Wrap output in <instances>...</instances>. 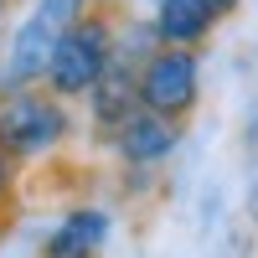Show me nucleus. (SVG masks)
Returning a JSON list of instances; mask_svg holds the SVG:
<instances>
[{
  "instance_id": "f257e3e1",
  "label": "nucleus",
  "mask_w": 258,
  "mask_h": 258,
  "mask_svg": "<svg viewBox=\"0 0 258 258\" xmlns=\"http://www.w3.org/2000/svg\"><path fill=\"white\" fill-rule=\"evenodd\" d=\"M114 47H119V36H114V11L88 0V6H83V16L73 21L68 31H62V41L52 47L47 88H52L57 98H78V93H88L93 83L109 73Z\"/></svg>"
},
{
  "instance_id": "f03ea898",
  "label": "nucleus",
  "mask_w": 258,
  "mask_h": 258,
  "mask_svg": "<svg viewBox=\"0 0 258 258\" xmlns=\"http://www.w3.org/2000/svg\"><path fill=\"white\" fill-rule=\"evenodd\" d=\"M88 0H36V11L26 16V26L11 36L6 52V88H31L36 78H47L52 47L62 41V31L83 16Z\"/></svg>"
},
{
  "instance_id": "7ed1b4c3",
  "label": "nucleus",
  "mask_w": 258,
  "mask_h": 258,
  "mask_svg": "<svg viewBox=\"0 0 258 258\" xmlns=\"http://www.w3.org/2000/svg\"><path fill=\"white\" fill-rule=\"evenodd\" d=\"M68 135V109L62 98L47 88V93H31V88H16L6 103H0V150L16 160H31L41 150L62 145Z\"/></svg>"
},
{
  "instance_id": "20e7f679",
  "label": "nucleus",
  "mask_w": 258,
  "mask_h": 258,
  "mask_svg": "<svg viewBox=\"0 0 258 258\" xmlns=\"http://www.w3.org/2000/svg\"><path fill=\"white\" fill-rule=\"evenodd\" d=\"M202 98V73H197V52L191 47H160L140 62V103L145 109H155L165 119L186 124L191 109H197Z\"/></svg>"
},
{
  "instance_id": "39448f33",
  "label": "nucleus",
  "mask_w": 258,
  "mask_h": 258,
  "mask_svg": "<svg viewBox=\"0 0 258 258\" xmlns=\"http://www.w3.org/2000/svg\"><path fill=\"white\" fill-rule=\"evenodd\" d=\"M176 140H181V124L165 119V114H155V109H145V103L114 129V145H119V155L129 165H155V160H165L170 150H176Z\"/></svg>"
},
{
  "instance_id": "423d86ee",
  "label": "nucleus",
  "mask_w": 258,
  "mask_h": 258,
  "mask_svg": "<svg viewBox=\"0 0 258 258\" xmlns=\"http://www.w3.org/2000/svg\"><path fill=\"white\" fill-rule=\"evenodd\" d=\"M93 124H103L114 135V129L140 109V68H129L124 62V52L114 47V62H109V73H103L98 83H93Z\"/></svg>"
},
{
  "instance_id": "0eeeda50",
  "label": "nucleus",
  "mask_w": 258,
  "mask_h": 258,
  "mask_svg": "<svg viewBox=\"0 0 258 258\" xmlns=\"http://www.w3.org/2000/svg\"><path fill=\"white\" fill-rule=\"evenodd\" d=\"M103 238H109V217L93 212V207H78V212H68V222L47 238V253H41V258H98Z\"/></svg>"
},
{
  "instance_id": "6e6552de",
  "label": "nucleus",
  "mask_w": 258,
  "mask_h": 258,
  "mask_svg": "<svg viewBox=\"0 0 258 258\" xmlns=\"http://www.w3.org/2000/svg\"><path fill=\"white\" fill-rule=\"evenodd\" d=\"M212 26H217V16L202 0H160L155 6V41H165V47H197Z\"/></svg>"
},
{
  "instance_id": "1a4fd4ad",
  "label": "nucleus",
  "mask_w": 258,
  "mask_h": 258,
  "mask_svg": "<svg viewBox=\"0 0 258 258\" xmlns=\"http://www.w3.org/2000/svg\"><path fill=\"white\" fill-rule=\"evenodd\" d=\"M16 181H21V160L0 150V232H6L11 217H16Z\"/></svg>"
},
{
  "instance_id": "9d476101",
  "label": "nucleus",
  "mask_w": 258,
  "mask_h": 258,
  "mask_svg": "<svg viewBox=\"0 0 258 258\" xmlns=\"http://www.w3.org/2000/svg\"><path fill=\"white\" fill-rule=\"evenodd\" d=\"M202 6H207L212 16H217V21H222V16H232V11H238V0H202Z\"/></svg>"
},
{
  "instance_id": "9b49d317",
  "label": "nucleus",
  "mask_w": 258,
  "mask_h": 258,
  "mask_svg": "<svg viewBox=\"0 0 258 258\" xmlns=\"http://www.w3.org/2000/svg\"><path fill=\"white\" fill-rule=\"evenodd\" d=\"M253 217H258V129H253Z\"/></svg>"
},
{
  "instance_id": "f8f14e48",
  "label": "nucleus",
  "mask_w": 258,
  "mask_h": 258,
  "mask_svg": "<svg viewBox=\"0 0 258 258\" xmlns=\"http://www.w3.org/2000/svg\"><path fill=\"white\" fill-rule=\"evenodd\" d=\"M0 11H6V0H0Z\"/></svg>"
}]
</instances>
